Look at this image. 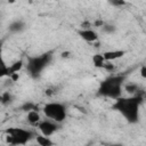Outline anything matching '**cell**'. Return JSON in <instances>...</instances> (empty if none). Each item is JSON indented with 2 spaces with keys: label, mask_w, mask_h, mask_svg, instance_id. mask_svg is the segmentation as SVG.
<instances>
[{
  "label": "cell",
  "mask_w": 146,
  "mask_h": 146,
  "mask_svg": "<svg viewBox=\"0 0 146 146\" xmlns=\"http://www.w3.org/2000/svg\"><path fill=\"white\" fill-rule=\"evenodd\" d=\"M145 92L139 90L136 95L130 97H119L113 104V110L117 111L129 123H137L139 121V108L144 102Z\"/></svg>",
  "instance_id": "cell-1"
},
{
  "label": "cell",
  "mask_w": 146,
  "mask_h": 146,
  "mask_svg": "<svg viewBox=\"0 0 146 146\" xmlns=\"http://www.w3.org/2000/svg\"><path fill=\"white\" fill-rule=\"evenodd\" d=\"M128 78L127 73H119L107 76L98 87L97 95L111 99H117L122 95V89Z\"/></svg>",
  "instance_id": "cell-2"
},
{
  "label": "cell",
  "mask_w": 146,
  "mask_h": 146,
  "mask_svg": "<svg viewBox=\"0 0 146 146\" xmlns=\"http://www.w3.org/2000/svg\"><path fill=\"white\" fill-rule=\"evenodd\" d=\"M54 51H47L39 56H29L26 63V71L33 79H39L43 72V70L50 64L52 59Z\"/></svg>",
  "instance_id": "cell-3"
},
{
  "label": "cell",
  "mask_w": 146,
  "mask_h": 146,
  "mask_svg": "<svg viewBox=\"0 0 146 146\" xmlns=\"http://www.w3.org/2000/svg\"><path fill=\"white\" fill-rule=\"evenodd\" d=\"M6 132V141L10 145L15 146H24L26 145L33 137L32 131L23 128H8L5 130Z\"/></svg>",
  "instance_id": "cell-4"
},
{
  "label": "cell",
  "mask_w": 146,
  "mask_h": 146,
  "mask_svg": "<svg viewBox=\"0 0 146 146\" xmlns=\"http://www.w3.org/2000/svg\"><path fill=\"white\" fill-rule=\"evenodd\" d=\"M43 114L46 115V117L48 120H51L58 124H60L62 122L65 121L67 113H66V107L57 102H51V103H47L43 108H42Z\"/></svg>",
  "instance_id": "cell-5"
},
{
  "label": "cell",
  "mask_w": 146,
  "mask_h": 146,
  "mask_svg": "<svg viewBox=\"0 0 146 146\" xmlns=\"http://www.w3.org/2000/svg\"><path fill=\"white\" fill-rule=\"evenodd\" d=\"M36 127L39 128V130H40V132H41L42 136L50 137V136H52V135L58 130L59 124L56 123V122H54V121H51V120L46 119V120H41V121L38 123Z\"/></svg>",
  "instance_id": "cell-6"
},
{
  "label": "cell",
  "mask_w": 146,
  "mask_h": 146,
  "mask_svg": "<svg viewBox=\"0 0 146 146\" xmlns=\"http://www.w3.org/2000/svg\"><path fill=\"white\" fill-rule=\"evenodd\" d=\"M78 34H79V36L82 39V40H84L86 42H90V43H92V42H95V41H97L98 40V33L95 31V30H92V29H88V30H79L78 31Z\"/></svg>",
  "instance_id": "cell-7"
},
{
  "label": "cell",
  "mask_w": 146,
  "mask_h": 146,
  "mask_svg": "<svg viewBox=\"0 0 146 146\" xmlns=\"http://www.w3.org/2000/svg\"><path fill=\"white\" fill-rule=\"evenodd\" d=\"M125 54H127L125 50H122V49H115V50H108V51H105V52H103L102 55H103L105 62H113V60H115V59L122 58Z\"/></svg>",
  "instance_id": "cell-8"
},
{
  "label": "cell",
  "mask_w": 146,
  "mask_h": 146,
  "mask_svg": "<svg viewBox=\"0 0 146 146\" xmlns=\"http://www.w3.org/2000/svg\"><path fill=\"white\" fill-rule=\"evenodd\" d=\"M25 29H26V24H25V22L22 21V19H16V21L11 22V23L9 24V26H8V30H9V32H11V33H21V32H23Z\"/></svg>",
  "instance_id": "cell-9"
},
{
  "label": "cell",
  "mask_w": 146,
  "mask_h": 146,
  "mask_svg": "<svg viewBox=\"0 0 146 146\" xmlns=\"http://www.w3.org/2000/svg\"><path fill=\"white\" fill-rule=\"evenodd\" d=\"M8 65L6 64L3 56H2V42L0 41V79L8 76Z\"/></svg>",
  "instance_id": "cell-10"
},
{
  "label": "cell",
  "mask_w": 146,
  "mask_h": 146,
  "mask_svg": "<svg viewBox=\"0 0 146 146\" xmlns=\"http://www.w3.org/2000/svg\"><path fill=\"white\" fill-rule=\"evenodd\" d=\"M26 119H27L29 123L32 124V125H38V123L41 121V116L39 114V111H30V112H27Z\"/></svg>",
  "instance_id": "cell-11"
},
{
  "label": "cell",
  "mask_w": 146,
  "mask_h": 146,
  "mask_svg": "<svg viewBox=\"0 0 146 146\" xmlns=\"http://www.w3.org/2000/svg\"><path fill=\"white\" fill-rule=\"evenodd\" d=\"M35 140L38 143L39 146H54V141L50 139V137H46L42 135H36L35 136Z\"/></svg>",
  "instance_id": "cell-12"
},
{
  "label": "cell",
  "mask_w": 146,
  "mask_h": 146,
  "mask_svg": "<svg viewBox=\"0 0 146 146\" xmlns=\"http://www.w3.org/2000/svg\"><path fill=\"white\" fill-rule=\"evenodd\" d=\"M24 66V62L22 59L13 63L9 67H8V76H10L11 74H15V73H18V71L22 70V67Z\"/></svg>",
  "instance_id": "cell-13"
},
{
  "label": "cell",
  "mask_w": 146,
  "mask_h": 146,
  "mask_svg": "<svg viewBox=\"0 0 146 146\" xmlns=\"http://www.w3.org/2000/svg\"><path fill=\"white\" fill-rule=\"evenodd\" d=\"M104 63H105V59H104V57H103L102 54H95V55L92 56V64H94L95 67H97V68H103Z\"/></svg>",
  "instance_id": "cell-14"
},
{
  "label": "cell",
  "mask_w": 146,
  "mask_h": 146,
  "mask_svg": "<svg viewBox=\"0 0 146 146\" xmlns=\"http://www.w3.org/2000/svg\"><path fill=\"white\" fill-rule=\"evenodd\" d=\"M124 87V90L128 92V94H130V95H136L139 90H140V88H139V86L137 84V83H132V82H130V83H127V84H124L123 86Z\"/></svg>",
  "instance_id": "cell-15"
},
{
  "label": "cell",
  "mask_w": 146,
  "mask_h": 146,
  "mask_svg": "<svg viewBox=\"0 0 146 146\" xmlns=\"http://www.w3.org/2000/svg\"><path fill=\"white\" fill-rule=\"evenodd\" d=\"M11 102H13V96L9 91H5L0 95V104H2L3 106L9 105Z\"/></svg>",
  "instance_id": "cell-16"
},
{
  "label": "cell",
  "mask_w": 146,
  "mask_h": 146,
  "mask_svg": "<svg viewBox=\"0 0 146 146\" xmlns=\"http://www.w3.org/2000/svg\"><path fill=\"white\" fill-rule=\"evenodd\" d=\"M38 108H39L38 105L34 104L33 102H25V103L21 106V110L24 111V112H26V113L30 112V111H39Z\"/></svg>",
  "instance_id": "cell-17"
},
{
  "label": "cell",
  "mask_w": 146,
  "mask_h": 146,
  "mask_svg": "<svg viewBox=\"0 0 146 146\" xmlns=\"http://www.w3.org/2000/svg\"><path fill=\"white\" fill-rule=\"evenodd\" d=\"M100 29H102V31H103L104 33H106V34H113V33H115V31H116V26L113 25V24H110V23H105Z\"/></svg>",
  "instance_id": "cell-18"
},
{
  "label": "cell",
  "mask_w": 146,
  "mask_h": 146,
  "mask_svg": "<svg viewBox=\"0 0 146 146\" xmlns=\"http://www.w3.org/2000/svg\"><path fill=\"white\" fill-rule=\"evenodd\" d=\"M103 70H105V71L112 73V72L115 70V66H114V64H113L112 62H105V63H104V66H103Z\"/></svg>",
  "instance_id": "cell-19"
},
{
  "label": "cell",
  "mask_w": 146,
  "mask_h": 146,
  "mask_svg": "<svg viewBox=\"0 0 146 146\" xmlns=\"http://www.w3.org/2000/svg\"><path fill=\"white\" fill-rule=\"evenodd\" d=\"M110 5L120 8L122 6H125L127 5V1H124V0H110Z\"/></svg>",
  "instance_id": "cell-20"
},
{
  "label": "cell",
  "mask_w": 146,
  "mask_h": 146,
  "mask_svg": "<svg viewBox=\"0 0 146 146\" xmlns=\"http://www.w3.org/2000/svg\"><path fill=\"white\" fill-rule=\"evenodd\" d=\"M104 24H105V22H104L103 19H96V21L94 22V26H95V27H99V29H100Z\"/></svg>",
  "instance_id": "cell-21"
},
{
  "label": "cell",
  "mask_w": 146,
  "mask_h": 146,
  "mask_svg": "<svg viewBox=\"0 0 146 146\" xmlns=\"http://www.w3.org/2000/svg\"><path fill=\"white\" fill-rule=\"evenodd\" d=\"M46 95L47 96H52L54 94H55V89H52V88H48V89H46Z\"/></svg>",
  "instance_id": "cell-22"
},
{
  "label": "cell",
  "mask_w": 146,
  "mask_h": 146,
  "mask_svg": "<svg viewBox=\"0 0 146 146\" xmlns=\"http://www.w3.org/2000/svg\"><path fill=\"white\" fill-rule=\"evenodd\" d=\"M140 75H141V78H146V66L145 65H143L140 68Z\"/></svg>",
  "instance_id": "cell-23"
},
{
  "label": "cell",
  "mask_w": 146,
  "mask_h": 146,
  "mask_svg": "<svg viewBox=\"0 0 146 146\" xmlns=\"http://www.w3.org/2000/svg\"><path fill=\"white\" fill-rule=\"evenodd\" d=\"M9 78L11 79V81H16V80H18L19 75H18V73H15V74H11V75H10Z\"/></svg>",
  "instance_id": "cell-24"
},
{
  "label": "cell",
  "mask_w": 146,
  "mask_h": 146,
  "mask_svg": "<svg viewBox=\"0 0 146 146\" xmlns=\"http://www.w3.org/2000/svg\"><path fill=\"white\" fill-rule=\"evenodd\" d=\"M105 146H124V145L119 144V143H114V144H105Z\"/></svg>",
  "instance_id": "cell-25"
},
{
  "label": "cell",
  "mask_w": 146,
  "mask_h": 146,
  "mask_svg": "<svg viewBox=\"0 0 146 146\" xmlns=\"http://www.w3.org/2000/svg\"><path fill=\"white\" fill-rule=\"evenodd\" d=\"M68 56H70V52H68V51L62 52V57H63V58H66V57H68Z\"/></svg>",
  "instance_id": "cell-26"
}]
</instances>
